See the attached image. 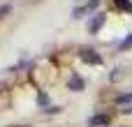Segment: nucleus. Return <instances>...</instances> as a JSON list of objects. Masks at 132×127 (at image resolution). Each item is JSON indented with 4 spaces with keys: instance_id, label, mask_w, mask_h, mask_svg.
<instances>
[{
    "instance_id": "1",
    "label": "nucleus",
    "mask_w": 132,
    "mask_h": 127,
    "mask_svg": "<svg viewBox=\"0 0 132 127\" xmlns=\"http://www.w3.org/2000/svg\"><path fill=\"white\" fill-rule=\"evenodd\" d=\"M81 60L88 62V65H100V62H102V58H100L93 49H81Z\"/></svg>"
},
{
    "instance_id": "2",
    "label": "nucleus",
    "mask_w": 132,
    "mask_h": 127,
    "mask_svg": "<svg viewBox=\"0 0 132 127\" xmlns=\"http://www.w3.org/2000/svg\"><path fill=\"white\" fill-rule=\"evenodd\" d=\"M95 7H97V0H90V2H88L86 7H79V9H74V19H81L84 14H88V12H93Z\"/></svg>"
},
{
    "instance_id": "3",
    "label": "nucleus",
    "mask_w": 132,
    "mask_h": 127,
    "mask_svg": "<svg viewBox=\"0 0 132 127\" xmlns=\"http://www.w3.org/2000/svg\"><path fill=\"white\" fill-rule=\"evenodd\" d=\"M102 23H104V16H102V14H95V19L90 21V25H88V30H90V32H97V30L102 28Z\"/></svg>"
},
{
    "instance_id": "5",
    "label": "nucleus",
    "mask_w": 132,
    "mask_h": 127,
    "mask_svg": "<svg viewBox=\"0 0 132 127\" xmlns=\"http://www.w3.org/2000/svg\"><path fill=\"white\" fill-rule=\"evenodd\" d=\"M70 88H72V90H81V88H84V81H81L79 76H72V79H70Z\"/></svg>"
},
{
    "instance_id": "4",
    "label": "nucleus",
    "mask_w": 132,
    "mask_h": 127,
    "mask_svg": "<svg viewBox=\"0 0 132 127\" xmlns=\"http://www.w3.org/2000/svg\"><path fill=\"white\" fill-rule=\"evenodd\" d=\"M88 125H90V127L109 125V116H93V118H90V120H88Z\"/></svg>"
},
{
    "instance_id": "7",
    "label": "nucleus",
    "mask_w": 132,
    "mask_h": 127,
    "mask_svg": "<svg viewBox=\"0 0 132 127\" xmlns=\"http://www.w3.org/2000/svg\"><path fill=\"white\" fill-rule=\"evenodd\" d=\"M121 72H123V69H114V74H111V79H114V81H116V79H121Z\"/></svg>"
},
{
    "instance_id": "6",
    "label": "nucleus",
    "mask_w": 132,
    "mask_h": 127,
    "mask_svg": "<svg viewBox=\"0 0 132 127\" xmlns=\"http://www.w3.org/2000/svg\"><path fill=\"white\" fill-rule=\"evenodd\" d=\"M130 46H132V37H128V39L121 42V49H130Z\"/></svg>"
}]
</instances>
